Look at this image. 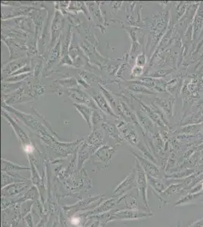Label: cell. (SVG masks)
Listing matches in <instances>:
<instances>
[{
    "label": "cell",
    "instance_id": "7a4b0ae2",
    "mask_svg": "<svg viewBox=\"0 0 203 227\" xmlns=\"http://www.w3.org/2000/svg\"><path fill=\"white\" fill-rule=\"evenodd\" d=\"M71 222H72L73 225H78L79 223H80V219L79 218H77V217H74L72 219H71Z\"/></svg>",
    "mask_w": 203,
    "mask_h": 227
},
{
    "label": "cell",
    "instance_id": "6da1fadb",
    "mask_svg": "<svg viewBox=\"0 0 203 227\" xmlns=\"http://www.w3.org/2000/svg\"><path fill=\"white\" fill-rule=\"evenodd\" d=\"M24 150H25V151L26 152H27V153H31L32 151H33V148L31 145H26L25 148H24Z\"/></svg>",
    "mask_w": 203,
    "mask_h": 227
}]
</instances>
